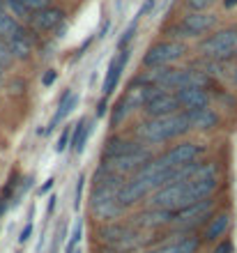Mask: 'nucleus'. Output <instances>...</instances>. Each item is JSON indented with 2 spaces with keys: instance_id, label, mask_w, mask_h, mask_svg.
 <instances>
[{
  "instance_id": "1",
  "label": "nucleus",
  "mask_w": 237,
  "mask_h": 253,
  "mask_svg": "<svg viewBox=\"0 0 237 253\" xmlns=\"http://www.w3.org/2000/svg\"><path fill=\"white\" fill-rule=\"evenodd\" d=\"M219 187V168L212 161L198 164V168L189 177L180 182H171L164 184L161 189H157L154 193H150V205L152 207H161L168 212H180L185 207L193 205L198 200L212 198V193Z\"/></svg>"
},
{
  "instance_id": "2",
  "label": "nucleus",
  "mask_w": 237,
  "mask_h": 253,
  "mask_svg": "<svg viewBox=\"0 0 237 253\" xmlns=\"http://www.w3.org/2000/svg\"><path fill=\"white\" fill-rule=\"evenodd\" d=\"M189 131V120L185 111L171 115H157V118H145L136 126V138L145 145H164L171 140L180 138Z\"/></svg>"
},
{
  "instance_id": "3",
  "label": "nucleus",
  "mask_w": 237,
  "mask_h": 253,
  "mask_svg": "<svg viewBox=\"0 0 237 253\" xmlns=\"http://www.w3.org/2000/svg\"><path fill=\"white\" fill-rule=\"evenodd\" d=\"M97 240L101 247L115 249V251H125V253H134L136 249L145 247L143 240V230L134 226L132 221H106V223H99L97 230Z\"/></svg>"
},
{
  "instance_id": "4",
  "label": "nucleus",
  "mask_w": 237,
  "mask_h": 253,
  "mask_svg": "<svg viewBox=\"0 0 237 253\" xmlns=\"http://www.w3.org/2000/svg\"><path fill=\"white\" fill-rule=\"evenodd\" d=\"M152 157H154V154H152L150 147L141 143V145L136 147V150H132V152H125V154H120V157H111V159H101V168L127 180L129 175L141 170Z\"/></svg>"
},
{
  "instance_id": "5",
  "label": "nucleus",
  "mask_w": 237,
  "mask_h": 253,
  "mask_svg": "<svg viewBox=\"0 0 237 253\" xmlns=\"http://www.w3.org/2000/svg\"><path fill=\"white\" fill-rule=\"evenodd\" d=\"M198 51H200L205 58H212V60H226V58L235 55L237 28H224V30H217V33L207 35V37L198 44Z\"/></svg>"
},
{
  "instance_id": "6",
  "label": "nucleus",
  "mask_w": 237,
  "mask_h": 253,
  "mask_svg": "<svg viewBox=\"0 0 237 253\" xmlns=\"http://www.w3.org/2000/svg\"><path fill=\"white\" fill-rule=\"evenodd\" d=\"M187 53V46L180 40H164L147 48L143 55L145 69H154V67H171L175 60H180Z\"/></svg>"
},
{
  "instance_id": "7",
  "label": "nucleus",
  "mask_w": 237,
  "mask_h": 253,
  "mask_svg": "<svg viewBox=\"0 0 237 253\" xmlns=\"http://www.w3.org/2000/svg\"><path fill=\"white\" fill-rule=\"evenodd\" d=\"M217 26V16L210 12H189L175 26V37H200Z\"/></svg>"
},
{
  "instance_id": "8",
  "label": "nucleus",
  "mask_w": 237,
  "mask_h": 253,
  "mask_svg": "<svg viewBox=\"0 0 237 253\" xmlns=\"http://www.w3.org/2000/svg\"><path fill=\"white\" fill-rule=\"evenodd\" d=\"M173 216L175 212H168V210H161V207H145L143 212H139L136 216H132V223L139 230H159V228H171Z\"/></svg>"
},
{
  "instance_id": "9",
  "label": "nucleus",
  "mask_w": 237,
  "mask_h": 253,
  "mask_svg": "<svg viewBox=\"0 0 237 253\" xmlns=\"http://www.w3.org/2000/svg\"><path fill=\"white\" fill-rule=\"evenodd\" d=\"M200 249V240L196 235H185V233H178L173 235L171 240L166 242H159L154 247L145 249V253H198Z\"/></svg>"
},
{
  "instance_id": "10",
  "label": "nucleus",
  "mask_w": 237,
  "mask_h": 253,
  "mask_svg": "<svg viewBox=\"0 0 237 253\" xmlns=\"http://www.w3.org/2000/svg\"><path fill=\"white\" fill-rule=\"evenodd\" d=\"M28 23H30V30H33V33H44V35L55 33V30L65 23V12H62L60 7L48 5V7H44V9H40V12H35Z\"/></svg>"
},
{
  "instance_id": "11",
  "label": "nucleus",
  "mask_w": 237,
  "mask_h": 253,
  "mask_svg": "<svg viewBox=\"0 0 237 253\" xmlns=\"http://www.w3.org/2000/svg\"><path fill=\"white\" fill-rule=\"evenodd\" d=\"M203 154V147L198 145V143H191V140H182L178 145L168 147L161 157L166 159V164L171 168H180L185 166V164H191V161H198V157Z\"/></svg>"
},
{
  "instance_id": "12",
  "label": "nucleus",
  "mask_w": 237,
  "mask_h": 253,
  "mask_svg": "<svg viewBox=\"0 0 237 253\" xmlns=\"http://www.w3.org/2000/svg\"><path fill=\"white\" fill-rule=\"evenodd\" d=\"M178 111H180L178 97H175V92H168V90H159V92L143 106V113L147 115V118L171 115V113H178Z\"/></svg>"
},
{
  "instance_id": "13",
  "label": "nucleus",
  "mask_w": 237,
  "mask_h": 253,
  "mask_svg": "<svg viewBox=\"0 0 237 253\" xmlns=\"http://www.w3.org/2000/svg\"><path fill=\"white\" fill-rule=\"evenodd\" d=\"M178 97V104H180V111H196V108H205L210 106V92L207 87H185V90H178L175 92Z\"/></svg>"
},
{
  "instance_id": "14",
  "label": "nucleus",
  "mask_w": 237,
  "mask_h": 253,
  "mask_svg": "<svg viewBox=\"0 0 237 253\" xmlns=\"http://www.w3.org/2000/svg\"><path fill=\"white\" fill-rule=\"evenodd\" d=\"M5 44H7V48H9V53H12L14 60H26V58H30V53H33V30H28V28L21 26L19 33L14 35V37H9Z\"/></svg>"
},
{
  "instance_id": "15",
  "label": "nucleus",
  "mask_w": 237,
  "mask_h": 253,
  "mask_svg": "<svg viewBox=\"0 0 237 253\" xmlns=\"http://www.w3.org/2000/svg\"><path fill=\"white\" fill-rule=\"evenodd\" d=\"M231 228V216L228 212H219V214H212L207 223H205V230H203V242H210V244H217L219 240H224L226 233Z\"/></svg>"
},
{
  "instance_id": "16",
  "label": "nucleus",
  "mask_w": 237,
  "mask_h": 253,
  "mask_svg": "<svg viewBox=\"0 0 237 253\" xmlns=\"http://www.w3.org/2000/svg\"><path fill=\"white\" fill-rule=\"evenodd\" d=\"M5 5L14 19L30 21V16L35 12H40V9L51 5V0H5Z\"/></svg>"
},
{
  "instance_id": "17",
  "label": "nucleus",
  "mask_w": 237,
  "mask_h": 253,
  "mask_svg": "<svg viewBox=\"0 0 237 253\" xmlns=\"http://www.w3.org/2000/svg\"><path fill=\"white\" fill-rule=\"evenodd\" d=\"M127 60H129V51H122V53L118 55V58H113L111 65H108V72H106V79H104V85H101V92H104V97H108V94L118 87L120 79H122V72H125V65Z\"/></svg>"
},
{
  "instance_id": "18",
  "label": "nucleus",
  "mask_w": 237,
  "mask_h": 253,
  "mask_svg": "<svg viewBox=\"0 0 237 253\" xmlns=\"http://www.w3.org/2000/svg\"><path fill=\"white\" fill-rule=\"evenodd\" d=\"M187 120H189V129H200V131H210L219 125V115L214 108L205 106V108H196V111H189L187 113Z\"/></svg>"
},
{
  "instance_id": "19",
  "label": "nucleus",
  "mask_w": 237,
  "mask_h": 253,
  "mask_svg": "<svg viewBox=\"0 0 237 253\" xmlns=\"http://www.w3.org/2000/svg\"><path fill=\"white\" fill-rule=\"evenodd\" d=\"M141 143L134 138H125V136H111V138L104 143V152H101V159H111V157H120L125 152H132L136 150Z\"/></svg>"
},
{
  "instance_id": "20",
  "label": "nucleus",
  "mask_w": 237,
  "mask_h": 253,
  "mask_svg": "<svg viewBox=\"0 0 237 253\" xmlns=\"http://www.w3.org/2000/svg\"><path fill=\"white\" fill-rule=\"evenodd\" d=\"M76 101H79V94L76 92H65L62 94V99H60V104H58V111H55V115H53L51 122H48V131H53L60 122L65 120L67 115L72 113L74 106H76Z\"/></svg>"
},
{
  "instance_id": "21",
  "label": "nucleus",
  "mask_w": 237,
  "mask_h": 253,
  "mask_svg": "<svg viewBox=\"0 0 237 253\" xmlns=\"http://www.w3.org/2000/svg\"><path fill=\"white\" fill-rule=\"evenodd\" d=\"M90 133H93V122L81 120L79 125L74 126V138H72L74 152H83V150H86V143H88V138H90Z\"/></svg>"
},
{
  "instance_id": "22",
  "label": "nucleus",
  "mask_w": 237,
  "mask_h": 253,
  "mask_svg": "<svg viewBox=\"0 0 237 253\" xmlns=\"http://www.w3.org/2000/svg\"><path fill=\"white\" fill-rule=\"evenodd\" d=\"M21 28V21L14 19L9 12H5V9H0V40L7 42L9 37H14V35L19 33Z\"/></svg>"
},
{
  "instance_id": "23",
  "label": "nucleus",
  "mask_w": 237,
  "mask_h": 253,
  "mask_svg": "<svg viewBox=\"0 0 237 253\" xmlns=\"http://www.w3.org/2000/svg\"><path fill=\"white\" fill-rule=\"evenodd\" d=\"M132 111H134V108L129 106L125 99H120L118 104H115V108H113V113H111V125L113 126H120L122 122L127 120V118H129V115H132Z\"/></svg>"
},
{
  "instance_id": "24",
  "label": "nucleus",
  "mask_w": 237,
  "mask_h": 253,
  "mask_svg": "<svg viewBox=\"0 0 237 253\" xmlns=\"http://www.w3.org/2000/svg\"><path fill=\"white\" fill-rule=\"evenodd\" d=\"M81 237H83V221H76L74 233H72V240L67 242V247H65V253H74V251H76V247L81 244Z\"/></svg>"
},
{
  "instance_id": "25",
  "label": "nucleus",
  "mask_w": 237,
  "mask_h": 253,
  "mask_svg": "<svg viewBox=\"0 0 237 253\" xmlns=\"http://www.w3.org/2000/svg\"><path fill=\"white\" fill-rule=\"evenodd\" d=\"M12 53H9V48H7V44L2 40H0V67H2V69H5V67H9L12 65Z\"/></svg>"
},
{
  "instance_id": "26",
  "label": "nucleus",
  "mask_w": 237,
  "mask_h": 253,
  "mask_svg": "<svg viewBox=\"0 0 237 253\" xmlns=\"http://www.w3.org/2000/svg\"><path fill=\"white\" fill-rule=\"evenodd\" d=\"M187 5H189L191 12H205L207 5H210V0H187Z\"/></svg>"
},
{
  "instance_id": "27",
  "label": "nucleus",
  "mask_w": 237,
  "mask_h": 253,
  "mask_svg": "<svg viewBox=\"0 0 237 253\" xmlns=\"http://www.w3.org/2000/svg\"><path fill=\"white\" fill-rule=\"evenodd\" d=\"M212 253H233V244L231 240H219L217 247H214V251Z\"/></svg>"
},
{
  "instance_id": "28",
  "label": "nucleus",
  "mask_w": 237,
  "mask_h": 253,
  "mask_svg": "<svg viewBox=\"0 0 237 253\" xmlns=\"http://www.w3.org/2000/svg\"><path fill=\"white\" fill-rule=\"evenodd\" d=\"M67 140H69V126H67L65 131H62V136H60V140H58V145H55V150H58V152H65Z\"/></svg>"
},
{
  "instance_id": "29",
  "label": "nucleus",
  "mask_w": 237,
  "mask_h": 253,
  "mask_svg": "<svg viewBox=\"0 0 237 253\" xmlns=\"http://www.w3.org/2000/svg\"><path fill=\"white\" fill-rule=\"evenodd\" d=\"M83 182H86V177L81 175L79 177V184H76V200H74V205L81 207V196H83Z\"/></svg>"
},
{
  "instance_id": "30",
  "label": "nucleus",
  "mask_w": 237,
  "mask_h": 253,
  "mask_svg": "<svg viewBox=\"0 0 237 253\" xmlns=\"http://www.w3.org/2000/svg\"><path fill=\"white\" fill-rule=\"evenodd\" d=\"M134 30H136V23H132V26H129V30H127L125 35H122V40H120V46H125L127 42L132 40V37H134Z\"/></svg>"
},
{
  "instance_id": "31",
  "label": "nucleus",
  "mask_w": 237,
  "mask_h": 253,
  "mask_svg": "<svg viewBox=\"0 0 237 253\" xmlns=\"http://www.w3.org/2000/svg\"><path fill=\"white\" fill-rule=\"evenodd\" d=\"M30 235H33V223H28V226L23 228V233H21L19 242H21V244H23V242H28V240H30Z\"/></svg>"
},
{
  "instance_id": "32",
  "label": "nucleus",
  "mask_w": 237,
  "mask_h": 253,
  "mask_svg": "<svg viewBox=\"0 0 237 253\" xmlns=\"http://www.w3.org/2000/svg\"><path fill=\"white\" fill-rule=\"evenodd\" d=\"M53 81H55V72H53V69H51V72H48L47 76H44V85H51Z\"/></svg>"
},
{
  "instance_id": "33",
  "label": "nucleus",
  "mask_w": 237,
  "mask_h": 253,
  "mask_svg": "<svg viewBox=\"0 0 237 253\" xmlns=\"http://www.w3.org/2000/svg\"><path fill=\"white\" fill-rule=\"evenodd\" d=\"M53 210H55V196H51L48 198V205H47V212H48V216L53 214Z\"/></svg>"
},
{
  "instance_id": "34",
  "label": "nucleus",
  "mask_w": 237,
  "mask_h": 253,
  "mask_svg": "<svg viewBox=\"0 0 237 253\" xmlns=\"http://www.w3.org/2000/svg\"><path fill=\"white\" fill-rule=\"evenodd\" d=\"M53 182H55V180H53V177H51V180H47V184H44V187H42V189H40V193H47V191H48V189H51V187H53Z\"/></svg>"
},
{
  "instance_id": "35",
  "label": "nucleus",
  "mask_w": 237,
  "mask_h": 253,
  "mask_svg": "<svg viewBox=\"0 0 237 253\" xmlns=\"http://www.w3.org/2000/svg\"><path fill=\"white\" fill-rule=\"evenodd\" d=\"M97 253H125V251H115V249H108V247H99Z\"/></svg>"
},
{
  "instance_id": "36",
  "label": "nucleus",
  "mask_w": 237,
  "mask_h": 253,
  "mask_svg": "<svg viewBox=\"0 0 237 253\" xmlns=\"http://www.w3.org/2000/svg\"><path fill=\"white\" fill-rule=\"evenodd\" d=\"M106 113V97L101 99V104H99V108H97V115H104Z\"/></svg>"
},
{
  "instance_id": "37",
  "label": "nucleus",
  "mask_w": 237,
  "mask_h": 253,
  "mask_svg": "<svg viewBox=\"0 0 237 253\" xmlns=\"http://www.w3.org/2000/svg\"><path fill=\"white\" fill-rule=\"evenodd\" d=\"M233 5H237V0H226V7H233Z\"/></svg>"
},
{
  "instance_id": "38",
  "label": "nucleus",
  "mask_w": 237,
  "mask_h": 253,
  "mask_svg": "<svg viewBox=\"0 0 237 253\" xmlns=\"http://www.w3.org/2000/svg\"><path fill=\"white\" fill-rule=\"evenodd\" d=\"M2 79H5V69L0 67V83H2Z\"/></svg>"
},
{
  "instance_id": "39",
  "label": "nucleus",
  "mask_w": 237,
  "mask_h": 253,
  "mask_svg": "<svg viewBox=\"0 0 237 253\" xmlns=\"http://www.w3.org/2000/svg\"><path fill=\"white\" fill-rule=\"evenodd\" d=\"M233 81H235V87H237V69L233 72Z\"/></svg>"
},
{
  "instance_id": "40",
  "label": "nucleus",
  "mask_w": 237,
  "mask_h": 253,
  "mask_svg": "<svg viewBox=\"0 0 237 253\" xmlns=\"http://www.w3.org/2000/svg\"><path fill=\"white\" fill-rule=\"evenodd\" d=\"M235 58H237V51H235Z\"/></svg>"
},
{
  "instance_id": "41",
  "label": "nucleus",
  "mask_w": 237,
  "mask_h": 253,
  "mask_svg": "<svg viewBox=\"0 0 237 253\" xmlns=\"http://www.w3.org/2000/svg\"><path fill=\"white\" fill-rule=\"evenodd\" d=\"M210 2H214V0H210Z\"/></svg>"
}]
</instances>
